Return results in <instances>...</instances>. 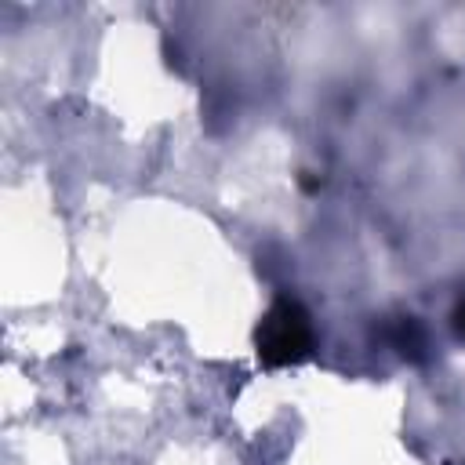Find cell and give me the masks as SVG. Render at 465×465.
I'll list each match as a JSON object with an SVG mask.
<instances>
[{
    "mask_svg": "<svg viewBox=\"0 0 465 465\" xmlns=\"http://www.w3.org/2000/svg\"><path fill=\"white\" fill-rule=\"evenodd\" d=\"M272 331L276 334H269L265 338V352H283V360L287 356H298L302 349H305V323H302V316L291 309V305H283V309H276L272 316Z\"/></svg>",
    "mask_w": 465,
    "mask_h": 465,
    "instance_id": "cell-1",
    "label": "cell"
}]
</instances>
